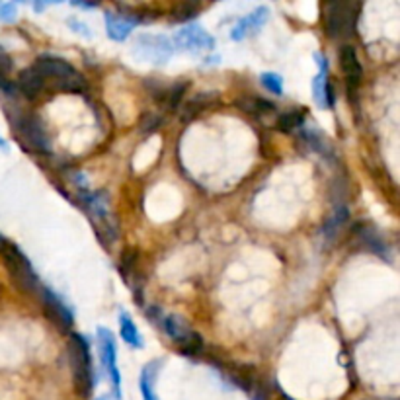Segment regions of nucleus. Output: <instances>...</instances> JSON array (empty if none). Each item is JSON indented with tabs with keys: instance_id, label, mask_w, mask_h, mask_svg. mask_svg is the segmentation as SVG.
Masks as SVG:
<instances>
[{
	"instance_id": "f257e3e1",
	"label": "nucleus",
	"mask_w": 400,
	"mask_h": 400,
	"mask_svg": "<svg viewBox=\"0 0 400 400\" xmlns=\"http://www.w3.org/2000/svg\"><path fill=\"white\" fill-rule=\"evenodd\" d=\"M147 317L152 322H157L162 328V332L168 334L174 342L180 344V353L183 356H198L203 350V338L198 332H193L186 318L178 315H164L159 309H149Z\"/></svg>"
},
{
	"instance_id": "f03ea898",
	"label": "nucleus",
	"mask_w": 400,
	"mask_h": 400,
	"mask_svg": "<svg viewBox=\"0 0 400 400\" xmlns=\"http://www.w3.org/2000/svg\"><path fill=\"white\" fill-rule=\"evenodd\" d=\"M71 365H73V379H75V389L78 396L88 399L94 389V371H92V358L88 350V342L80 334L71 336Z\"/></svg>"
},
{
	"instance_id": "7ed1b4c3",
	"label": "nucleus",
	"mask_w": 400,
	"mask_h": 400,
	"mask_svg": "<svg viewBox=\"0 0 400 400\" xmlns=\"http://www.w3.org/2000/svg\"><path fill=\"white\" fill-rule=\"evenodd\" d=\"M35 68L40 71V75H42L43 78H45V76H51L61 90H86V80H84V76L80 75L75 67H71L67 61H63V59L45 55V57H40L35 61Z\"/></svg>"
},
{
	"instance_id": "20e7f679",
	"label": "nucleus",
	"mask_w": 400,
	"mask_h": 400,
	"mask_svg": "<svg viewBox=\"0 0 400 400\" xmlns=\"http://www.w3.org/2000/svg\"><path fill=\"white\" fill-rule=\"evenodd\" d=\"M0 254L8 266L10 274L16 279V284L24 289V291H34L40 289L37 284V275L34 274V269L30 266V262L25 258L22 252L18 250L16 246L8 242L4 236H0Z\"/></svg>"
},
{
	"instance_id": "39448f33",
	"label": "nucleus",
	"mask_w": 400,
	"mask_h": 400,
	"mask_svg": "<svg viewBox=\"0 0 400 400\" xmlns=\"http://www.w3.org/2000/svg\"><path fill=\"white\" fill-rule=\"evenodd\" d=\"M131 53L143 63L164 65L174 55V45L164 35H139Z\"/></svg>"
},
{
	"instance_id": "423d86ee",
	"label": "nucleus",
	"mask_w": 400,
	"mask_h": 400,
	"mask_svg": "<svg viewBox=\"0 0 400 400\" xmlns=\"http://www.w3.org/2000/svg\"><path fill=\"white\" fill-rule=\"evenodd\" d=\"M326 32L330 37H348L353 34L356 28V12L351 4H342V2H332L326 4L325 14Z\"/></svg>"
},
{
	"instance_id": "0eeeda50",
	"label": "nucleus",
	"mask_w": 400,
	"mask_h": 400,
	"mask_svg": "<svg viewBox=\"0 0 400 400\" xmlns=\"http://www.w3.org/2000/svg\"><path fill=\"white\" fill-rule=\"evenodd\" d=\"M98 350H100V358H102V365L108 373L109 381H111V387L116 394H121V377H119V369L116 365V338L114 334L109 332L108 328L100 326L98 328Z\"/></svg>"
},
{
	"instance_id": "6e6552de",
	"label": "nucleus",
	"mask_w": 400,
	"mask_h": 400,
	"mask_svg": "<svg viewBox=\"0 0 400 400\" xmlns=\"http://www.w3.org/2000/svg\"><path fill=\"white\" fill-rule=\"evenodd\" d=\"M176 45L183 51L198 53V51H211L215 47V40L205 32L200 24H190L176 34Z\"/></svg>"
},
{
	"instance_id": "1a4fd4ad",
	"label": "nucleus",
	"mask_w": 400,
	"mask_h": 400,
	"mask_svg": "<svg viewBox=\"0 0 400 400\" xmlns=\"http://www.w3.org/2000/svg\"><path fill=\"white\" fill-rule=\"evenodd\" d=\"M18 131L32 149L40 150V152H47L49 150V137L43 127L42 119L35 116H22L16 121Z\"/></svg>"
},
{
	"instance_id": "9d476101",
	"label": "nucleus",
	"mask_w": 400,
	"mask_h": 400,
	"mask_svg": "<svg viewBox=\"0 0 400 400\" xmlns=\"http://www.w3.org/2000/svg\"><path fill=\"white\" fill-rule=\"evenodd\" d=\"M135 24H139L137 10L121 8L119 14L111 12V10L106 12V28H108V35L114 42H126Z\"/></svg>"
},
{
	"instance_id": "9b49d317",
	"label": "nucleus",
	"mask_w": 400,
	"mask_h": 400,
	"mask_svg": "<svg viewBox=\"0 0 400 400\" xmlns=\"http://www.w3.org/2000/svg\"><path fill=\"white\" fill-rule=\"evenodd\" d=\"M42 301L47 317H49L55 325L61 326V330H68L75 318H73V313H71L67 305L59 299L55 293L45 289V287H42Z\"/></svg>"
},
{
	"instance_id": "f8f14e48",
	"label": "nucleus",
	"mask_w": 400,
	"mask_h": 400,
	"mask_svg": "<svg viewBox=\"0 0 400 400\" xmlns=\"http://www.w3.org/2000/svg\"><path fill=\"white\" fill-rule=\"evenodd\" d=\"M315 59L318 61V75L313 83V94H315V102L320 108H332L334 106V90L330 83H328V61L325 55L317 53Z\"/></svg>"
},
{
	"instance_id": "ddd939ff",
	"label": "nucleus",
	"mask_w": 400,
	"mask_h": 400,
	"mask_svg": "<svg viewBox=\"0 0 400 400\" xmlns=\"http://www.w3.org/2000/svg\"><path fill=\"white\" fill-rule=\"evenodd\" d=\"M267 18H269V8L260 6V8H256L254 12H250L248 16H244L242 20H238V24L234 25L233 32H231V37H233L234 42H242L244 37L256 34L260 28L266 24Z\"/></svg>"
},
{
	"instance_id": "4468645a",
	"label": "nucleus",
	"mask_w": 400,
	"mask_h": 400,
	"mask_svg": "<svg viewBox=\"0 0 400 400\" xmlns=\"http://www.w3.org/2000/svg\"><path fill=\"white\" fill-rule=\"evenodd\" d=\"M340 63H342V71L346 75V80H348V88H358L359 83H361V76H363V71H361V63H359L358 53H356V47L351 45H344L340 49Z\"/></svg>"
},
{
	"instance_id": "2eb2a0df",
	"label": "nucleus",
	"mask_w": 400,
	"mask_h": 400,
	"mask_svg": "<svg viewBox=\"0 0 400 400\" xmlns=\"http://www.w3.org/2000/svg\"><path fill=\"white\" fill-rule=\"evenodd\" d=\"M43 83H45V78L40 75V71H37V68L35 67L24 68V71H20V73H18L16 88L24 94L28 100H34L35 96L42 92Z\"/></svg>"
},
{
	"instance_id": "dca6fc26",
	"label": "nucleus",
	"mask_w": 400,
	"mask_h": 400,
	"mask_svg": "<svg viewBox=\"0 0 400 400\" xmlns=\"http://www.w3.org/2000/svg\"><path fill=\"white\" fill-rule=\"evenodd\" d=\"M356 233H358V236L361 238V242H363L365 248H369L371 252H375L377 256H381V258L391 260L389 246H387V242L381 238V234H377L373 229H369V226H363V225H359L358 229H356Z\"/></svg>"
},
{
	"instance_id": "f3484780",
	"label": "nucleus",
	"mask_w": 400,
	"mask_h": 400,
	"mask_svg": "<svg viewBox=\"0 0 400 400\" xmlns=\"http://www.w3.org/2000/svg\"><path fill=\"white\" fill-rule=\"evenodd\" d=\"M162 365V361H152L147 363L141 373V394L143 400H159L157 399V392H154V383H157V375H159V369Z\"/></svg>"
},
{
	"instance_id": "a211bd4d",
	"label": "nucleus",
	"mask_w": 400,
	"mask_h": 400,
	"mask_svg": "<svg viewBox=\"0 0 400 400\" xmlns=\"http://www.w3.org/2000/svg\"><path fill=\"white\" fill-rule=\"evenodd\" d=\"M348 219H350V211H348V207L338 205V207L334 209V213L330 215V217L326 219L325 226H322V234H325V238H328V241L336 238L338 233L342 231V226L348 223Z\"/></svg>"
},
{
	"instance_id": "6ab92c4d",
	"label": "nucleus",
	"mask_w": 400,
	"mask_h": 400,
	"mask_svg": "<svg viewBox=\"0 0 400 400\" xmlns=\"http://www.w3.org/2000/svg\"><path fill=\"white\" fill-rule=\"evenodd\" d=\"M215 98H217V94H215V92H201V94H198V96H195L193 100L188 102V104H186V108L182 109L183 121H190L192 117L201 114V111L207 108L211 102H215Z\"/></svg>"
},
{
	"instance_id": "aec40b11",
	"label": "nucleus",
	"mask_w": 400,
	"mask_h": 400,
	"mask_svg": "<svg viewBox=\"0 0 400 400\" xmlns=\"http://www.w3.org/2000/svg\"><path fill=\"white\" fill-rule=\"evenodd\" d=\"M119 330H121V338L126 340L131 348H145V342H143V336L139 334L137 330V326L131 318L127 317L126 313L121 310V315H119Z\"/></svg>"
},
{
	"instance_id": "412c9836",
	"label": "nucleus",
	"mask_w": 400,
	"mask_h": 400,
	"mask_svg": "<svg viewBox=\"0 0 400 400\" xmlns=\"http://www.w3.org/2000/svg\"><path fill=\"white\" fill-rule=\"evenodd\" d=\"M301 137L305 139V143H307L313 150H317L320 154H332V147H330V143L325 139V135H320L318 131L309 129V131H303Z\"/></svg>"
},
{
	"instance_id": "4be33fe9",
	"label": "nucleus",
	"mask_w": 400,
	"mask_h": 400,
	"mask_svg": "<svg viewBox=\"0 0 400 400\" xmlns=\"http://www.w3.org/2000/svg\"><path fill=\"white\" fill-rule=\"evenodd\" d=\"M236 104H238V108L250 111V114H269L275 109L274 104L264 98H241Z\"/></svg>"
},
{
	"instance_id": "5701e85b",
	"label": "nucleus",
	"mask_w": 400,
	"mask_h": 400,
	"mask_svg": "<svg viewBox=\"0 0 400 400\" xmlns=\"http://www.w3.org/2000/svg\"><path fill=\"white\" fill-rule=\"evenodd\" d=\"M186 88H188V84L178 83V84H174L170 90L164 92V108H168L170 111L178 108V104H180V100H182Z\"/></svg>"
},
{
	"instance_id": "b1692460",
	"label": "nucleus",
	"mask_w": 400,
	"mask_h": 400,
	"mask_svg": "<svg viewBox=\"0 0 400 400\" xmlns=\"http://www.w3.org/2000/svg\"><path fill=\"white\" fill-rule=\"evenodd\" d=\"M305 123V116L301 111H287L284 116H279L277 126L281 131H293L295 127H301Z\"/></svg>"
},
{
	"instance_id": "393cba45",
	"label": "nucleus",
	"mask_w": 400,
	"mask_h": 400,
	"mask_svg": "<svg viewBox=\"0 0 400 400\" xmlns=\"http://www.w3.org/2000/svg\"><path fill=\"white\" fill-rule=\"evenodd\" d=\"M262 84H264L272 94H275V96H281V94H284V80H281V76L275 75V73H264V75H262Z\"/></svg>"
},
{
	"instance_id": "a878e982",
	"label": "nucleus",
	"mask_w": 400,
	"mask_h": 400,
	"mask_svg": "<svg viewBox=\"0 0 400 400\" xmlns=\"http://www.w3.org/2000/svg\"><path fill=\"white\" fill-rule=\"evenodd\" d=\"M198 12H200V6L198 4H178L174 10H172V16L174 20H190V18L198 16Z\"/></svg>"
},
{
	"instance_id": "bb28decb",
	"label": "nucleus",
	"mask_w": 400,
	"mask_h": 400,
	"mask_svg": "<svg viewBox=\"0 0 400 400\" xmlns=\"http://www.w3.org/2000/svg\"><path fill=\"white\" fill-rule=\"evenodd\" d=\"M160 123H162V119H160L157 114H145L141 117V121H139V127H141V131L145 133H150V131H154V129H159Z\"/></svg>"
},
{
	"instance_id": "cd10ccee",
	"label": "nucleus",
	"mask_w": 400,
	"mask_h": 400,
	"mask_svg": "<svg viewBox=\"0 0 400 400\" xmlns=\"http://www.w3.org/2000/svg\"><path fill=\"white\" fill-rule=\"evenodd\" d=\"M137 258H139V252L135 250V248H127V250L123 252V256H121V266H119V269H121L123 274H127L129 269H133L135 267Z\"/></svg>"
},
{
	"instance_id": "c85d7f7f",
	"label": "nucleus",
	"mask_w": 400,
	"mask_h": 400,
	"mask_svg": "<svg viewBox=\"0 0 400 400\" xmlns=\"http://www.w3.org/2000/svg\"><path fill=\"white\" fill-rule=\"evenodd\" d=\"M16 4H0V22H4V24H14L16 22Z\"/></svg>"
},
{
	"instance_id": "c756f323",
	"label": "nucleus",
	"mask_w": 400,
	"mask_h": 400,
	"mask_svg": "<svg viewBox=\"0 0 400 400\" xmlns=\"http://www.w3.org/2000/svg\"><path fill=\"white\" fill-rule=\"evenodd\" d=\"M10 71H12V59L6 51L0 47V76H8Z\"/></svg>"
},
{
	"instance_id": "7c9ffc66",
	"label": "nucleus",
	"mask_w": 400,
	"mask_h": 400,
	"mask_svg": "<svg viewBox=\"0 0 400 400\" xmlns=\"http://www.w3.org/2000/svg\"><path fill=\"white\" fill-rule=\"evenodd\" d=\"M0 92H2L4 96H16L18 88L8 76H0Z\"/></svg>"
},
{
	"instance_id": "2f4dec72",
	"label": "nucleus",
	"mask_w": 400,
	"mask_h": 400,
	"mask_svg": "<svg viewBox=\"0 0 400 400\" xmlns=\"http://www.w3.org/2000/svg\"><path fill=\"white\" fill-rule=\"evenodd\" d=\"M68 25H71L73 30H76L83 37H92V30L88 25H84L83 22H78V20H68Z\"/></svg>"
},
{
	"instance_id": "473e14b6",
	"label": "nucleus",
	"mask_w": 400,
	"mask_h": 400,
	"mask_svg": "<svg viewBox=\"0 0 400 400\" xmlns=\"http://www.w3.org/2000/svg\"><path fill=\"white\" fill-rule=\"evenodd\" d=\"M96 400H121V394H116V392H109V394H104L100 399Z\"/></svg>"
},
{
	"instance_id": "72a5a7b5",
	"label": "nucleus",
	"mask_w": 400,
	"mask_h": 400,
	"mask_svg": "<svg viewBox=\"0 0 400 400\" xmlns=\"http://www.w3.org/2000/svg\"><path fill=\"white\" fill-rule=\"evenodd\" d=\"M0 149H6V143H4V139L0 137Z\"/></svg>"
},
{
	"instance_id": "f704fd0d",
	"label": "nucleus",
	"mask_w": 400,
	"mask_h": 400,
	"mask_svg": "<svg viewBox=\"0 0 400 400\" xmlns=\"http://www.w3.org/2000/svg\"><path fill=\"white\" fill-rule=\"evenodd\" d=\"M279 400H293V399H291V396H287V394H281V399H279Z\"/></svg>"
}]
</instances>
